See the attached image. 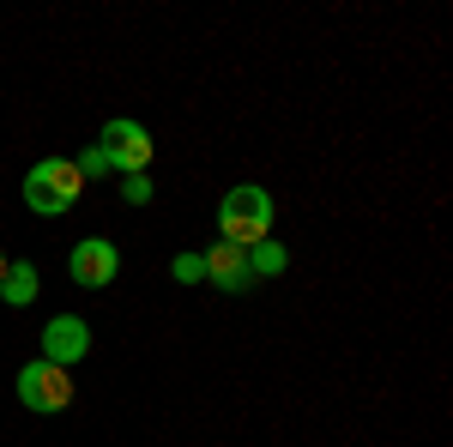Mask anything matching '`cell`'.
Here are the masks:
<instances>
[{"label":"cell","instance_id":"1","mask_svg":"<svg viewBox=\"0 0 453 447\" xmlns=\"http://www.w3.org/2000/svg\"><path fill=\"white\" fill-rule=\"evenodd\" d=\"M273 236V194L260 181H242L218 200V242H236V248H254V242Z\"/></svg>","mask_w":453,"mask_h":447},{"label":"cell","instance_id":"2","mask_svg":"<svg viewBox=\"0 0 453 447\" xmlns=\"http://www.w3.org/2000/svg\"><path fill=\"white\" fill-rule=\"evenodd\" d=\"M79 188H85V175H79L73 158H42V164H31V175H25V206L42 212V218H61V212L79 200Z\"/></svg>","mask_w":453,"mask_h":447},{"label":"cell","instance_id":"3","mask_svg":"<svg viewBox=\"0 0 453 447\" xmlns=\"http://www.w3.org/2000/svg\"><path fill=\"white\" fill-rule=\"evenodd\" d=\"M19 405L25 412H67L73 405V375L67 369H55V363H25L19 369Z\"/></svg>","mask_w":453,"mask_h":447},{"label":"cell","instance_id":"4","mask_svg":"<svg viewBox=\"0 0 453 447\" xmlns=\"http://www.w3.org/2000/svg\"><path fill=\"white\" fill-rule=\"evenodd\" d=\"M97 151L109 158V170H121V175H145V164H151V134H145L140 121H127V115H115L104 127V139H97Z\"/></svg>","mask_w":453,"mask_h":447},{"label":"cell","instance_id":"5","mask_svg":"<svg viewBox=\"0 0 453 447\" xmlns=\"http://www.w3.org/2000/svg\"><path fill=\"white\" fill-rule=\"evenodd\" d=\"M67 273H73V284H85V290H104V284H115V273H121V254H115L109 236H85L73 248Z\"/></svg>","mask_w":453,"mask_h":447},{"label":"cell","instance_id":"6","mask_svg":"<svg viewBox=\"0 0 453 447\" xmlns=\"http://www.w3.org/2000/svg\"><path fill=\"white\" fill-rule=\"evenodd\" d=\"M85 351H91V327H85L79 314H55V320L42 327V363H55V369H73Z\"/></svg>","mask_w":453,"mask_h":447},{"label":"cell","instance_id":"7","mask_svg":"<svg viewBox=\"0 0 453 447\" xmlns=\"http://www.w3.org/2000/svg\"><path fill=\"white\" fill-rule=\"evenodd\" d=\"M200 260H206V278L218 284V290H230V297H242L248 284H254V273H248V248H236V242H211Z\"/></svg>","mask_w":453,"mask_h":447},{"label":"cell","instance_id":"8","mask_svg":"<svg viewBox=\"0 0 453 447\" xmlns=\"http://www.w3.org/2000/svg\"><path fill=\"white\" fill-rule=\"evenodd\" d=\"M36 290H42V278H36V266H6V278H0V297L12 303V309H25Z\"/></svg>","mask_w":453,"mask_h":447},{"label":"cell","instance_id":"9","mask_svg":"<svg viewBox=\"0 0 453 447\" xmlns=\"http://www.w3.org/2000/svg\"><path fill=\"white\" fill-rule=\"evenodd\" d=\"M284 266H290V254H284L279 242H254V248H248V273L254 278H279Z\"/></svg>","mask_w":453,"mask_h":447},{"label":"cell","instance_id":"10","mask_svg":"<svg viewBox=\"0 0 453 447\" xmlns=\"http://www.w3.org/2000/svg\"><path fill=\"white\" fill-rule=\"evenodd\" d=\"M181 284H206V260L200 254H175V266H170Z\"/></svg>","mask_w":453,"mask_h":447},{"label":"cell","instance_id":"11","mask_svg":"<svg viewBox=\"0 0 453 447\" xmlns=\"http://www.w3.org/2000/svg\"><path fill=\"white\" fill-rule=\"evenodd\" d=\"M79 175H85V181H91V175H109V158L97 151V145H91V151H79Z\"/></svg>","mask_w":453,"mask_h":447},{"label":"cell","instance_id":"12","mask_svg":"<svg viewBox=\"0 0 453 447\" xmlns=\"http://www.w3.org/2000/svg\"><path fill=\"white\" fill-rule=\"evenodd\" d=\"M127 200L134 206H151V175H127Z\"/></svg>","mask_w":453,"mask_h":447},{"label":"cell","instance_id":"13","mask_svg":"<svg viewBox=\"0 0 453 447\" xmlns=\"http://www.w3.org/2000/svg\"><path fill=\"white\" fill-rule=\"evenodd\" d=\"M6 266H12V260H6V254H0V278H6Z\"/></svg>","mask_w":453,"mask_h":447}]
</instances>
